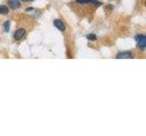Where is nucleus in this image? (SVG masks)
Wrapping results in <instances>:
<instances>
[{
    "label": "nucleus",
    "mask_w": 146,
    "mask_h": 136,
    "mask_svg": "<svg viewBox=\"0 0 146 136\" xmlns=\"http://www.w3.org/2000/svg\"><path fill=\"white\" fill-rule=\"evenodd\" d=\"M87 38L90 41H94L97 39V36H96V35H94V34H89V35H87Z\"/></svg>",
    "instance_id": "nucleus-9"
},
{
    "label": "nucleus",
    "mask_w": 146,
    "mask_h": 136,
    "mask_svg": "<svg viewBox=\"0 0 146 136\" xmlns=\"http://www.w3.org/2000/svg\"><path fill=\"white\" fill-rule=\"evenodd\" d=\"M76 2L79 4H93V5H97V6H100L102 4L98 0H76Z\"/></svg>",
    "instance_id": "nucleus-6"
},
{
    "label": "nucleus",
    "mask_w": 146,
    "mask_h": 136,
    "mask_svg": "<svg viewBox=\"0 0 146 136\" xmlns=\"http://www.w3.org/2000/svg\"><path fill=\"white\" fill-rule=\"evenodd\" d=\"M53 24H54V26H56L59 31H61V32H64V31H65V29H66L65 25H64V23H63L61 20H59V19L54 20Z\"/></svg>",
    "instance_id": "nucleus-5"
},
{
    "label": "nucleus",
    "mask_w": 146,
    "mask_h": 136,
    "mask_svg": "<svg viewBox=\"0 0 146 136\" xmlns=\"http://www.w3.org/2000/svg\"><path fill=\"white\" fill-rule=\"evenodd\" d=\"M22 1H33V0H22Z\"/></svg>",
    "instance_id": "nucleus-11"
},
{
    "label": "nucleus",
    "mask_w": 146,
    "mask_h": 136,
    "mask_svg": "<svg viewBox=\"0 0 146 136\" xmlns=\"http://www.w3.org/2000/svg\"><path fill=\"white\" fill-rule=\"evenodd\" d=\"M9 12L8 8L5 5H0V15H7Z\"/></svg>",
    "instance_id": "nucleus-7"
},
{
    "label": "nucleus",
    "mask_w": 146,
    "mask_h": 136,
    "mask_svg": "<svg viewBox=\"0 0 146 136\" xmlns=\"http://www.w3.org/2000/svg\"><path fill=\"white\" fill-rule=\"evenodd\" d=\"M135 40L137 43V46L141 49H144L146 47V36L143 34H139L135 36Z\"/></svg>",
    "instance_id": "nucleus-1"
},
{
    "label": "nucleus",
    "mask_w": 146,
    "mask_h": 136,
    "mask_svg": "<svg viewBox=\"0 0 146 136\" xmlns=\"http://www.w3.org/2000/svg\"><path fill=\"white\" fill-rule=\"evenodd\" d=\"M4 30L5 32H9V30H10V21H6L4 23Z\"/></svg>",
    "instance_id": "nucleus-8"
},
{
    "label": "nucleus",
    "mask_w": 146,
    "mask_h": 136,
    "mask_svg": "<svg viewBox=\"0 0 146 136\" xmlns=\"http://www.w3.org/2000/svg\"><path fill=\"white\" fill-rule=\"evenodd\" d=\"M8 4H9V7H10V8L13 9V10H16V9L19 8L20 6H21L20 0H9Z\"/></svg>",
    "instance_id": "nucleus-4"
},
{
    "label": "nucleus",
    "mask_w": 146,
    "mask_h": 136,
    "mask_svg": "<svg viewBox=\"0 0 146 136\" xmlns=\"http://www.w3.org/2000/svg\"><path fill=\"white\" fill-rule=\"evenodd\" d=\"M132 57H133V56H132L131 53L129 52V51L121 52L116 56V58H118V59H131Z\"/></svg>",
    "instance_id": "nucleus-3"
},
{
    "label": "nucleus",
    "mask_w": 146,
    "mask_h": 136,
    "mask_svg": "<svg viewBox=\"0 0 146 136\" xmlns=\"http://www.w3.org/2000/svg\"><path fill=\"white\" fill-rule=\"evenodd\" d=\"M26 35V30L24 28H19L17 29L13 35V37L15 40H21L22 38H24Z\"/></svg>",
    "instance_id": "nucleus-2"
},
{
    "label": "nucleus",
    "mask_w": 146,
    "mask_h": 136,
    "mask_svg": "<svg viewBox=\"0 0 146 136\" xmlns=\"http://www.w3.org/2000/svg\"><path fill=\"white\" fill-rule=\"evenodd\" d=\"M33 9H34L33 7H27V8L26 9V11H27V12H29V11H32V10H33Z\"/></svg>",
    "instance_id": "nucleus-10"
}]
</instances>
